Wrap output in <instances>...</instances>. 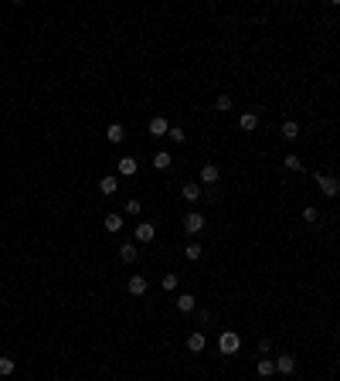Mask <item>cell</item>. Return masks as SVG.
I'll return each instance as SVG.
<instances>
[{"instance_id":"obj_25","label":"cell","mask_w":340,"mask_h":381,"mask_svg":"<svg viewBox=\"0 0 340 381\" xmlns=\"http://www.w3.org/2000/svg\"><path fill=\"white\" fill-rule=\"evenodd\" d=\"M160 286H163L167 293H174V289H177V276H174V272H167V276L160 279Z\"/></svg>"},{"instance_id":"obj_4","label":"cell","mask_w":340,"mask_h":381,"mask_svg":"<svg viewBox=\"0 0 340 381\" xmlns=\"http://www.w3.org/2000/svg\"><path fill=\"white\" fill-rule=\"evenodd\" d=\"M146 129H150V136H167V133H170V123L163 119V116H153Z\"/></svg>"},{"instance_id":"obj_17","label":"cell","mask_w":340,"mask_h":381,"mask_svg":"<svg viewBox=\"0 0 340 381\" xmlns=\"http://www.w3.org/2000/svg\"><path fill=\"white\" fill-rule=\"evenodd\" d=\"M136 245H133V242H126V245H123V249H119V259H123V262H136Z\"/></svg>"},{"instance_id":"obj_14","label":"cell","mask_w":340,"mask_h":381,"mask_svg":"<svg viewBox=\"0 0 340 381\" xmlns=\"http://www.w3.org/2000/svg\"><path fill=\"white\" fill-rule=\"evenodd\" d=\"M283 140H286V143L299 140V123H293V119H286V123H283Z\"/></svg>"},{"instance_id":"obj_15","label":"cell","mask_w":340,"mask_h":381,"mask_svg":"<svg viewBox=\"0 0 340 381\" xmlns=\"http://www.w3.org/2000/svg\"><path fill=\"white\" fill-rule=\"evenodd\" d=\"M119 174H123V177H133V174H136V160H133V157H123V160H119Z\"/></svg>"},{"instance_id":"obj_1","label":"cell","mask_w":340,"mask_h":381,"mask_svg":"<svg viewBox=\"0 0 340 381\" xmlns=\"http://www.w3.org/2000/svg\"><path fill=\"white\" fill-rule=\"evenodd\" d=\"M316 184H320V194H326V198H337V194H340V181H337V177L316 174Z\"/></svg>"},{"instance_id":"obj_20","label":"cell","mask_w":340,"mask_h":381,"mask_svg":"<svg viewBox=\"0 0 340 381\" xmlns=\"http://www.w3.org/2000/svg\"><path fill=\"white\" fill-rule=\"evenodd\" d=\"M170 164H174V160H170V154H163V150H160V154H153V167L156 170H170Z\"/></svg>"},{"instance_id":"obj_2","label":"cell","mask_w":340,"mask_h":381,"mask_svg":"<svg viewBox=\"0 0 340 381\" xmlns=\"http://www.w3.org/2000/svg\"><path fill=\"white\" fill-rule=\"evenodd\" d=\"M296 371V357L293 354H279L276 357V374H293Z\"/></svg>"},{"instance_id":"obj_9","label":"cell","mask_w":340,"mask_h":381,"mask_svg":"<svg viewBox=\"0 0 340 381\" xmlns=\"http://www.w3.org/2000/svg\"><path fill=\"white\" fill-rule=\"evenodd\" d=\"M136 239H140V242H153L156 239V228L150 225V221H140V225H136Z\"/></svg>"},{"instance_id":"obj_12","label":"cell","mask_w":340,"mask_h":381,"mask_svg":"<svg viewBox=\"0 0 340 381\" xmlns=\"http://www.w3.org/2000/svg\"><path fill=\"white\" fill-rule=\"evenodd\" d=\"M204 347H208V337H204V334H191V337H187V351L201 354Z\"/></svg>"},{"instance_id":"obj_10","label":"cell","mask_w":340,"mask_h":381,"mask_svg":"<svg viewBox=\"0 0 340 381\" xmlns=\"http://www.w3.org/2000/svg\"><path fill=\"white\" fill-rule=\"evenodd\" d=\"M133 296H143L146 293V276H129V286H126Z\"/></svg>"},{"instance_id":"obj_21","label":"cell","mask_w":340,"mask_h":381,"mask_svg":"<svg viewBox=\"0 0 340 381\" xmlns=\"http://www.w3.org/2000/svg\"><path fill=\"white\" fill-rule=\"evenodd\" d=\"M283 164H286V170H296V174H299L303 167H306V164H303V157H296V154H289V157L283 160Z\"/></svg>"},{"instance_id":"obj_27","label":"cell","mask_w":340,"mask_h":381,"mask_svg":"<svg viewBox=\"0 0 340 381\" xmlns=\"http://www.w3.org/2000/svg\"><path fill=\"white\" fill-rule=\"evenodd\" d=\"M140 211H143V204H140L136 198H129V201H126V214H140Z\"/></svg>"},{"instance_id":"obj_11","label":"cell","mask_w":340,"mask_h":381,"mask_svg":"<svg viewBox=\"0 0 340 381\" xmlns=\"http://www.w3.org/2000/svg\"><path fill=\"white\" fill-rule=\"evenodd\" d=\"M99 191L106 194V198H109V194H116V191H119V181H116L113 174H106V177L99 181Z\"/></svg>"},{"instance_id":"obj_3","label":"cell","mask_w":340,"mask_h":381,"mask_svg":"<svg viewBox=\"0 0 340 381\" xmlns=\"http://www.w3.org/2000/svg\"><path fill=\"white\" fill-rule=\"evenodd\" d=\"M238 334H231V330H228V334H221V340H218V347H221V354H235L238 351Z\"/></svg>"},{"instance_id":"obj_23","label":"cell","mask_w":340,"mask_h":381,"mask_svg":"<svg viewBox=\"0 0 340 381\" xmlns=\"http://www.w3.org/2000/svg\"><path fill=\"white\" fill-rule=\"evenodd\" d=\"M214 109H218V113H228V109H231V96H218V99H214Z\"/></svg>"},{"instance_id":"obj_19","label":"cell","mask_w":340,"mask_h":381,"mask_svg":"<svg viewBox=\"0 0 340 381\" xmlns=\"http://www.w3.org/2000/svg\"><path fill=\"white\" fill-rule=\"evenodd\" d=\"M272 374H276V361H269V357L259 361V378H272Z\"/></svg>"},{"instance_id":"obj_5","label":"cell","mask_w":340,"mask_h":381,"mask_svg":"<svg viewBox=\"0 0 340 381\" xmlns=\"http://www.w3.org/2000/svg\"><path fill=\"white\" fill-rule=\"evenodd\" d=\"M218 177H221V167L218 164H204L201 167V184H218Z\"/></svg>"},{"instance_id":"obj_26","label":"cell","mask_w":340,"mask_h":381,"mask_svg":"<svg viewBox=\"0 0 340 381\" xmlns=\"http://www.w3.org/2000/svg\"><path fill=\"white\" fill-rule=\"evenodd\" d=\"M167 136H170L174 143H184V140H187V133H184L181 126H170V133H167Z\"/></svg>"},{"instance_id":"obj_18","label":"cell","mask_w":340,"mask_h":381,"mask_svg":"<svg viewBox=\"0 0 340 381\" xmlns=\"http://www.w3.org/2000/svg\"><path fill=\"white\" fill-rule=\"evenodd\" d=\"M17 371V364H14V357H7V354H4V357H0V374H4V378H11V374H14Z\"/></svg>"},{"instance_id":"obj_28","label":"cell","mask_w":340,"mask_h":381,"mask_svg":"<svg viewBox=\"0 0 340 381\" xmlns=\"http://www.w3.org/2000/svg\"><path fill=\"white\" fill-rule=\"evenodd\" d=\"M303 218L313 225V221H320V211H316V208H306V211H303Z\"/></svg>"},{"instance_id":"obj_24","label":"cell","mask_w":340,"mask_h":381,"mask_svg":"<svg viewBox=\"0 0 340 381\" xmlns=\"http://www.w3.org/2000/svg\"><path fill=\"white\" fill-rule=\"evenodd\" d=\"M184 255L191 259V262H198V259H201V245H198V242H191V245L184 249Z\"/></svg>"},{"instance_id":"obj_7","label":"cell","mask_w":340,"mask_h":381,"mask_svg":"<svg viewBox=\"0 0 340 381\" xmlns=\"http://www.w3.org/2000/svg\"><path fill=\"white\" fill-rule=\"evenodd\" d=\"M184 228L191 232V235H198L201 228H204V218H201L198 211H191V214H184Z\"/></svg>"},{"instance_id":"obj_16","label":"cell","mask_w":340,"mask_h":381,"mask_svg":"<svg viewBox=\"0 0 340 381\" xmlns=\"http://www.w3.org/2000/svg\"><path fill=\"white\" fill-rule=\"evenodd\" d=\"M181 194H184V201H198L204 191H201L198 184H184V187H181Z\"/></svg>"},{"instance_id":"obj_22","label":"cell","mask_w":340,"mask_h":381,"mask_svg":"<svg viewBox=\"0 0 340 381\" xmlns=\"http://www.w3.org/2000/svg\"><path fill=\"white\" fill-rule=\"evenodd\" d=\"M123 228V218L119 214H106V232H119Z\"/></svg>"},{"instance_id":"obj_6","label":"cell","mask_w":340,"mask_h":381,"mask_svg":"<svg viewBox=\"0 0 340 381\" xmlns=\"http://www.w3.org/2000/svg\"><path fill=\"white\" fill-rule=\"evenodd\" d=\"M177 310H181V313H194V310H198V296L181 293V296H177Z\"/></svg>"},{"instance_id":"obj_8","label":"cell","mask_w":340,"mask_h":381,"mask_svg":"<svg viewBox=\"0 0 340 381\" xmlns=\"http://www.w3.org/2000/svg\"><path fill=\"white\" fill-rule=\"evenodd\" d=\"M106 140L109 143H123L126 140V129L119 126V123H109V126H106Z\"/></svg>"},{"instance_id":"obj_29","label":"cell","mask_w":340,"mask_h":381,"mask_svg":"<svg viewBox=\"0 0 340 381\" xmlns=\"http://www.w3.org/2000/svg\"><path fill=\"white\" fill-rule=\"evenodd\" d=\"M259 351L269 354V351H272V340H269V337H262V340H259Z\"/></svg>"},{"instance_id":"obj_13","label":"cell","mask_w":340,"mask_h":381,"mask_svg":"<svg viewBox=\"0 0 340 381\" xmlns=\"http://www.w3.org/2000/svg\"><path fill=\"white\" fill-rule=\"evenodd\" d=\"M238 126L245 129V133H252V129H259V113H241Z\"/></svg>"}]
</instances>
